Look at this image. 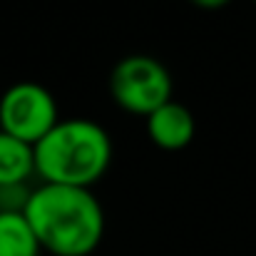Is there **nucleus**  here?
Returning a JSON list of instances; mask_svg holds the SVG:
<instances>
[{
  "mask_svg": "<svg viewBox=\"0 0 256 256\" xmlns=\"http://www.w3.org/2000/svg\"><path fill=\"white\" fill-rule=\"evenodd\" d=\"M40 249L52 256H90L104 236V212L92 189L40 184L22 206Z\"/></svg>",
  "mask_w": 256,
  "mask_h": 256,
  "instance_id": "obj_1",
  "label": "nucleus"
},
{
  "mask_svg": "<svg viewBox=\"0 0 256 256\" xmlns=\"http://www.w3.org/2000/svg\"><path fill=\"white\" fill-rule=\"evenodd\" d=\"M110 132L87 117L58 120L55 127L32 144V167L42 184L92 189L112 164Z\"/></svg>",
  "mask_w": 256,
  "mask_h": 256,
  "instance_id": "obj_2",
  "label": "nucleus"
},
{
  "mask_svg": "<svg viewBox=\"0 0 256 256\" xmlns=\"http://www.w3.org/2000/svg\"><path fill=\"white\" fill-rule=\"evenodd\" d=\"M107 87L114 104L134 117H150L164 102L174 100V80L167 65L152 55L140 52L114 62Z\"/></svg>",
  "mask_w": 256,
  "mask_h": 256,
  "instance_id": "obj_3",
  "label": "nucleus"
},
{
  "mask_svg": "<svg viewBox=\"0 0 256 256\" xmlns=\"http://www.w3.org/2000/svg\"><path fill=\"white\" fill-rule=\"evenodd\" d=\"M60 120L55 94L40 82H15L0 97V132L35 144Z\"/></svg>",
  "mask_w": 256,
  "mask_h": 256,
  "instance_id": "obj_4",
  "label": "nucleus"
},
{
  "mask_svg": "<svg viewBox=\"0 0 256 256\" xmlns=\"http://www.w3.org/2000/svg\"><path fill=\"white\" fill-rule=\"evenodd\" d=\"M144 122H147V137L152 140L154 147H160L164 152L186 150L196 134V120H194L192 110L176 100L164 102L160 110H154L150 117H144Z\"/></svg>",
  "mask_w": 256,
  "mask_h": 256,
  "instance_id": "obj_5",
  "label": "nucleus"
},
{
  "mask_svg": "<svg viewBox=\"0 0 256 256\" xmlns=\"http://www.w3.org/2000/svg\"><path fill=\"white\" fill-rule=\"evenodd\" d=\"M32 174V147L0 132V186L28 184Z\"/></svg>",
  "mask_w": 256,
  "mask_h": 256,
  "instance_id": "obj_6",
  "label": "nucleus"
},
{
  "mask_svg": "<svg viewBox=\"0 0 256 256\" xmlns=\"http://www.w3.org/2000/svg\"><path fill=\"white\" fill-rule=\"evenodd\" d=\"M42 249L22 212H0V256H40Z\"/></svg>",
  "mask_w": 256,
  "mask_h": 256,
  "instance_id": "obj_7",
  "label": "nucleus"
},
{
  "mask_svg": "<svg viewBox=\"0 0 256 256\" xmlns=\"http://www.w3.org/2000/svg\"><path fill=\"white\" fill-rule=\"evenodd\" d=\"M28 184H12V186H0V212H22L28 202Z\"/></svg>",
  "mask_w": 256,
  "mask_h": 256,
  "instance_id": "obj_8",
  "label": "nucleus"
},
{
  "mask_svg": "<svg viewBox=\"0 0 256 256\" xmlns=\"http://www.w3.org/2000/svg\"><path fill=\"white\" fill-rule=\"evenodd\" d=\"M189 2L196 5V8H202V10H222V8L232 5L234 0H189Z\"/></svg>",
  "mask_w": 256,
  "mask_h": 256,
  "instance_id": "obj_9",
  "label": "nucleus"
},
{
  "mask_svg": "<svg viewBox=\"0 0 256 256\" xmlns=\"http://www.w3.org/2000/svg\"><path fill=\"white\" fill-rule=\"evenodd\" d=\"M254 2H256V0H254Z\"/></svg>",
  "mask_w": 256,
  "mask_h": 256,
  "instance_id": "obj_10",
  "label": "nucleus"
}]
</instances>
